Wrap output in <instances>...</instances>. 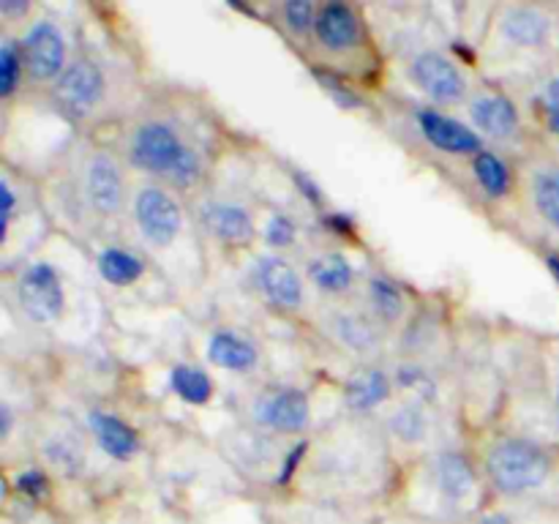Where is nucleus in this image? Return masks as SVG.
Returning a JSON list of instances; mask_svg holds the SVG:
<instances>
[{
    "mask_svg": "<svg viewBox=\"0 0 559 524\" xmlns=\"http://www.w3.org/2000/svg\"><path fill=\"white\" fill-rule=\"evenodd\" d=\"M431 475L440 495L451 502H462L475 489V469L469 458L459 451H445L431 464Z\"/></svg>",
    "mask_w": 559,
    "mask_h": 524,
    "instance_id": "20",
    "label": "nucleus"
},
{
    "mask_svg": "<svg viewBox=\"0 0 559 524\" xmlns=\"http://www.w3.org/2000/svg\"><path fill=\"white\" fill-rule=\"evenodd\" d=\"M87 429H91L93 440L98 442L104 456L115 458V462H129L140 453V434L120 415L107 413V409H91L87 413Z\"/></svg>",
    "mask_w": 559,
    "mask_h": 524,
    "instance_id": "15",
    "label": "nucleus"
},
{
    "mask_svg": "<svg viewBox=\"0 0 559 524\" xmlns=\"http://www.w3.org/2000/svg\"><path fill=\"white\" fill-rule=\"evenodd\" d=\"M391 391H393L391 377H388L382 369H377V366H366V369L355 371V374L347 380V388H344V402H347V407L353 409V413L366 415L380 409L382 404L391 398Z\"/></svg>",
    "mask_w": 559,
    "mask_h": 524,
    "instance_id": "19",
    "label": "nucleus"
},
{
    "mask_svg": "<svg viewBox=\"0 0 559 524\" xmlns=\"http://www.w3.org/2000/svg\"><path fill=\"white\" fill-rule=\"evenodd\" d=\"M169 388L180 402L191 404V407H202L213 398L211 374L197 364H175L169 369Z\"/></svg>",
    "mask_w": 559,
    "mask_h": 524,
    "instance_id": "25",
    "label": "nucleus"
},
{
    "mask_svg": "<svg viewBox=\"0 0 559 524\" xmlns=\"http://www.w3.org/2000/svg\"><path fill=\"white\" fill-rule=\"evenodd\" d=\"M478 524H511V516H506V513H489Z\"/></svg>",
    "mask_w": 559,
    "mask_h": 524,
    "instance_id": "41",
    "label": "nucleus"
},
{
    "mask_svg": "<svg viewBox=\"0 0 559 524\" xmlns=\"http://www.w3.org/2000/svg\"><path fill=\"white\" fill-rule=\"evenodd\" d=\"M55 107L69 120L91 118L102 102L107 98V74L102 66L91 58L71 60L69 69L60 74V80L52 85Z\"/></svg>",
    "mask_w": 559,
    "mask_h": 524,
    "instance_id": "3",
    "label": "nucleus"
},
{
    "mask_svg": "<svg viewBox=\"0 0 559 524\" xmlns=\"http://www.w3.org/2000/svg\"><path fill=\"white\" fill-rule=\"evenodd\" d=\"M473 178L489 200H506L513 191L511 164L500 153L489 151V147H484L478 156H473Z\"/></svg>",
    "mask_w": 559,
    "mask_h": 524,
    "instance_id": "21",
    "label": "nucleus"
},
{
    "mask_svg": "<svg viewBox=\"0 0 559 524\" xmlns=\"http://www.w3.org/2000/svg\"><path fill=\"white\" fill-rule=\"evenodd\" d=\"M16 491L27 500L38 502L49 495V480L41 469H25V473L16 475Z\"/></svg>",
    "mask_w": 559,
    "mask_h": 524,
    "instance_id": "34",
    "label": "nucleus"
},
{
    "mask_svg": "<svg viewBox=\"0 0 559 524\" xmlns=\"http://www.w3.org/2000/svg\"><path fill=\"white\" fill-rule=\"evenodd\" d=\"M16 303L22 314L36 325L58 322L66 311V289L60 273L49 262L38 260L27 265L16 278Z\"/></svg>",
    "mask_w": 559,
    "mask_h": 524,
    "instance_id": "4",
    "label": "nucleus"
},
{
    "mask_svg": "<svg viewBox=\"0 0 559 524\" xmlns=\"http://www.w3.org/2000/svg\"><path fill=\"white\" fill-rule=\"evenodd\" d=\"M557 424H559V393H557Z\"/></svg>",
    "mask_w": 559,
    "mask_h": 524,
    "instance_id": "42",
    "label": "nucleus"
},
{
    "mask_svg": "<svg viewBox=\"0 0 559 524\" xmlns=\"http://www.w3.org/2000/svg\"><path fill=\"white\" fill-rule=\"evenodd\" d=\"M306 451H309V445H306V442H298V445H295L293 451L287 453V458H284L282 469H278L276 484H289V478H293V473H295V469H298L300 458L306 456Z\"/></svg>",
    "mask_w": 559,
    "mask_h": 524,
    "instance_id": "38",
    "label": "nucleus"
},
{
    "mask_svg": "<svg viewBox=\"0 0 559 524\" xmlns=\"http://www.w3.org/2000/svg\"><path fill=\"white\" fill-rule=\"evenodd\" d=\"M207 360L233 374H249L260 364V347L246 333L218 327L207 338Z\"/></svg>",
    "mask_w": 559,
    "mask_h": 524,
    "instance_id": "16",
    "label": "nucleus"
},
{
    "mask_svg": "<svg viewBox=\"0 0 559 524\" xmlns=\"http://www.w3.org/2000/svg\"><path fill=\"white\" fill-rule=\"evenodd\" d=\"M317 14H320V5H314L311 0H289L282 5V20L284 27L295 36H309L314 33Z\"/></svg>",
    "mask_w": 559,
    "mask_h": 524,
    "instance_id": "30",
    "label": "nucleus"
},
{
    "mask_svg": "<svg viewBox=\"0 0 559 524\" xmlns=\"http://www.w3.org/2000/svg\"><path fill=\"white\" fill-rule=\"evenodd\" d=\"M540 112H544L546 126L559 136V76L544 87V96H540Z\"/></svg>",
    "mask_w": 559,
    "mask_h": 524,
    "instance_id": "36",
    "label": "nucleus"
},
{
    "mask_svg": "<svg viewBox=\"0 0 559 524\" xmlns=\"http://www.w3.org/2000/svg\"><path fill=\"white\" fill-rule=\"evenodd\" d=\"M200 222L213 240L229 249H243L257 238V222L243 202L211 200L200 207Z\"/></svg>",
    "mask_w": 559,
    "mask_h": 524,
    "instance_id": "12",
    "label": "nucleus"
},
{
    "mask_svg": "<svg viewBox=\"0 0 559 524\" xmlns=\"http://www.w3.org/2000/svg\"><path fill=\"white\" fill-rule=\"evenodd\" d=\"M396 382L402 388H407V391H415L418 396H429L431 385H435L429 371H424L420 366H402V369L396 371Z\"/></svg>",
    "mask_w": 559,
    "mask_h": 524,
    "instance_id": "35",
    "label": "nucleus"
},
{
    "mask_svg": "<svg viewBox=\"0 0 559 524\" xmlns=\"http://www.w3.org/2000/svg\"><path fill=\"white\" fill-rule=\"evenodd\" d=\"M205 178V162H202V153L194 145L186 147V153L180 156L178 167L173 169L167 183H173L175 189H194L200 180Z\"/></svg>",
    "mask_w": 559,
    "mask_h": 524,
    "instance_id": "31",
    "label": "nucleus"
},
{
    "mask_svg": "<svg viewBox=\"0 0 559 524\" xmlns=\"http://www.w3.org/2000/svg\"><path fill=\"white\" fill-rule=\"evenodd\" d=\"M11 418H14V415H11V407L9 404H3V407H0V420H3V429H0V434H3V440H9V434H11Z\"/></svg>",
    "mask_w": 559,
    "mask_h": 524,
    "instance_id": "40",
    "label": "nucleus"
},
{
    "mask_svg": "<svg viewBox=\"0 0 559 524\" xmlns=\"http://www.w3.org/2000/svg\"><path fill=\"white\" fill-rule=\"evenodd\" d=\"M126 172L118 158L107 151H96L82 167V196L87 207L102 218H115L126 205Z\"/></svg>",
    "mask_w": 559,
    "mask_h": 524,
    "instance_id": "7",
    "label": "nucleus"
},
{
    "mask_svg": "<svg viewBox=\"0 0 559 524\" xmlns=\"http://www.w3.org/2000/svg\"><path fill=\"white\" fill-rule=\"evenodd\" d=\"M134 224L153 249H167L183 229V207L169 189L147 183L134 196Z\"/></svg>",
    "mask_w": 559,
    "mask_h": 524,
    "instance_id": "5",
    "label": "nucleus"
},
{
    "mask_svg": "<svg viewBox=\"0 0 559 524\" xmlns=\"http://www.w3.org/2000/svg\"><path fill=\"white\" fill-rule=\"evenodd\" d=\"M467 112L469 120H473V129L480 136H489V140L497 142H511L522 134V115H519L513 98H508L506 93L480 91L478 96H473Z\"/></svg>",
    "mask_w": 559,
    "mask_h": 524,
    "instance_id": "13",
    "label": "nucleus"
},
{
    "mask_svg": "<svg viewBox=\"0 0 559 524\" xmlns=\"http://www.w3.org/2000/svg\"><path fill=\"white\" fill-rule=\"evenodd\" d=\"M0 191H3V235L9 238L11 222H14V216H16V191H14V186H11L9 175L3 178Z\"/></svg>",
    "mask_w": 559,
    "mask_h": 524,
    "instance_id": "37",
    "label": "nucleus"
},
{
    "mask_svg": "<svg viewBox=\"0 0 559 524\" xmlns=\"http://www.w3.org/2000/svg\"><path fill=\"white\" fill-rule=\"evenodd\" d=\"M27 11H31L27 3H0V14H3L5 20H11V16H25Z\"/></svg>",
    "mask_w": 559,
    "mask_h": 524,
    "instance_id": "39",
    "label": "nucleus"
},
{
    "mask_svg": "<svg viewBox=\"0 0 559 524\" xmlns=\"http://www.w3.org/2000/svg\"><path fill=\"white\" fill-rule=\"evenodd\" d=\"M314 74H317V80H320V85L325 87V91L331 93V96L336 98V102L342 104L344 109L364 107V98H360L358 93H355V87L347 85V82H344L342 76H336V74H333V71H325V69H317Z\"/></svg>",
    "mask_w": 559,
    "mask_h": 524,
    "instance_id": "33",
    "label": "nucleus"
},
{
    "mask_svg": "<svg viewBox=\"0 0 559 524\" xmlns=\"http://www.w3.org/2000/svg\"><path fill=\"white\" fill-rule=\"evenodd\" d=\"M415 123H418L420 136L429 142L435 151L445 156H478L484 151V136L473 126L462 123L453 115H445L437 107H418L415 109Z\"/></svg>",
    "mask_w": 559,
    "mask_h": 524,
    "instance_id": "11",
    "label": "nucleus"
},
{
    "mask_svg": "<svg viewBox=\"0 0 559 524\" xmlns=\"http://www.w3.org/2000/svg\"><path fill=\"white\" fill-rule=\"evenodd\" d=\"M331 333L344 349H349L355 355H371L382 344L380 322L371 314H364V311L355 309L336 311L331 317Z\"/></svg>",
    "mask_w": 559,
    "mask_h": 524,
    "instance_id": "17",
    "label": "nucleus"
},
{
    "mask_svg": "<svg viewBox=\"0 0 559 524\" xmlns=\"http://www.w3.org/2000/svg\"><path fill=\"white\" fill-rule=\"evenodd\" d=\"M314 38L331 55L353 52L364 41V22L355 5L325 3L320 5L314 25Z\"/></svg>",
    "mask_w": 559,
    "mask_h": 524,
    "instance_id": "14",
    "label": "nucleus"
},
{
    "mask_svg": "<svg viewBox=\"0 0 559 524\" xmlns=\"http://www.w3.org/2000/svg\"><path fill=\"white\" fill-rule=\"evenodd\" d=\"M265 240L273 249H293L298 240V224L287 213H273L265 224Z\"/></svg>",
    "mask_w": 559,
    "mask_h": 524,
    "instance_id": "32",
    "label": "nucleus"
},
{
    "mask_svg": "<svg viewBox=\"0 0 559 524\" xmlns=\"http://www.w3.org/2000/svg\"><path fill=\"white\" fill-rule=\"evenodd\" d=\"M388 426H391L393 437L402 442H424L431 431V418L426 413L424 402L420 398H413V402H404L393 409V415L388 418Z\"/></svg>",
    "mask_w": 559,
    "mask_h": 524,
    "instance_id": "27",
    "label": "nucleus"
},
{
    "mask_svg": "<svg viewBox=\"0 0 559 524\" xmlns=\"http://www.w3.org/2000/svg\"><path fill=\"white\" fill-rule=\"evenodd\" d=\"M486 473L500 495L522 497L546 486L551 478V456L527 437H502L486 453Z\"/></svg>",
    "mask_w": 559,
    "mask_h": 524,
    "instance_id": "1",
    "label": "nucleus"
},
{
    "mask_svg": "<svg viewBox=\"0 0 559 524\" xmlns=\"http://www.w3.org/2000/svg\"><path fill=\"white\" fill-rule=\"evenodd\" d=\"M44 458L52 464L55 469H60L63 475H76L85 464V456H82L80 442L71 440L69 434H52L47 442H44Z\"/></svg>",
    "mask_w": 559,
    "mask_h": 524,
    "instance_id": "29",
    "label": "nucleus"
},
{
    "mask_svg": "<svg viewBox=\"0 0 559 524\" xmlns=\"http://www.w3.org/2000/svg\"><path fill=\"white\" fill-rule=\"evenodd\" d=\"M98 276L112 287H131L145 276V260L126 246H107L96 260Z\"/></svg>",
    "mask_w": 559,
    "mask_h": 524,
    "instance_id": "22",
    "label": "nucleus"
},
{
    "mask_svg": "<svg viewBox=\"0 0 559 524\" xmlns=\"http://www.w3.org/2000/svg\"><path fill=\"white\" fill-rule=\"evenodd\" d=\"M309 278L317 289L328 295H344L353 289L355 271L349 260L338 251H325L309 262Z\"/></svg>",
    "mask_w": 559,
    "mask_h": 524,
    "instance_id": "23",
    "label": "nucleus"
},
{
    "mask_svg": "<svg viewBox=\"0 0 559 524\" xmlns=\"http://www.w3.org/2000/svg\"><path fill=\"white\" fill-rule=\"evenodd\" d=\"M366 298H369L371 317L385 325L399 322L407 311V298H404L402 287L388 276H371L366 282Z\"/></svg>",
    "mask_w": 559,
    "mask_h": 524,
    "instance_id": "24",
    "label": "nucleus"
},
{
    "mask_svg": "<svg viewBox=\"0 0 559 524\" xmlns=\"http://www.w3.org/2000/svg\"><path fill=\"white\" fill-rule=\"evenodd\" d=\"M22 55H25L27 76L36 85L58 82L60 74L69 69L66 63V36L52 20H36L22 36Z\"/></svg>",
    "mask_w": 559,
    "mask_h": 524,
    "instance_id": "10",
    "label": "nucleus"
},
{
    "mask_svg": "<svg viewBox=\"0 0 559 524\" xmlns=\"http://www.w3.org/2000/svg\"><path fill=\"white\" fill-rule=\"evenodd\" d=\"M27 74L25 55H22V44L5 36L0 44V96L11 98L20 91L22 76Z\"/></svg>",
    "mask_w": 559,
    "mask_h": 524,
    "instance_id": "28",
    "label": "nucleus"
},
{
    "mask_svg": "<svg viewBox=\"0 0 559 524\" xmlns=\"http://www.w3.org/2000/svg\"><path fill=\"white\" fill-rule=\"evenodd\" d=\"M186 147H189V142L180 136V131L169 120H145L129 134L126 156H129L131 167L140 169V172L169 180Z\"/></svg>",
    "mask_w": 559,
    "mask_h": 524,
    "instance_id": "2",
    "label": "nucleus"
},
{
    "mask_svg": "<svg viewBox=\"0 0 559 524\" xmlns=\"http://www.w3.org/2000/svg\"><path fill=\"white\" fill-rule=\"evenodd\" d=\"M407 74L415 82V87H420V93H426L435 104L448 107V104H459L467 96L464 71L437 49H424V52L415 55L407 66Z\"/></svg>",
    "mask_w": 559,
    "mask_h": 524,
    "instance_id": "9",
    "label": "nucleus"
},
{
    "mask_svg": "<svg viewBox=\"0 0 559 524\" xmlns=\"http://www.w3.org/2000/svg\"><path fill=\"white\" fill-rule=\"evenodd\" d=\"M251 284L271 309L298 311L306 300L304 276L282 254H262L251 265Z\"/></svg>",
    "mask_w": 559,
    "mask_h": 524,
    "instance_id": "8",
    "label": "nucleus"
},
{
    "mask_svg": "<svg viewBox=\"0 0 559 524\" xmlns=\"http://www.w3.org/2000/svg\"><path fill=\"white\" fill-rule=\"evenodd\" d=\"M500 31L511 47L540 49L551 38V20L535 5H511L502 16Z\"/></svg>",
    "mask_w": 559,
    "mask_h": 524,
    "instance_id": "18",
    "label": "nucleus"
},
{
    "mask_svg": "<svg viewBox=\"0 0 559 524\" xmlns=\"http://www.w3.org/2000/svg\"><path fill=\"white\" fill-rule=\"evenodd\" d=\"M251 420L273 434H300L311 424L309 393L295 385H276L254 396Z\"/></svg>",
    "mask_w": 559,
    "mask_h": 524,
    "instance_id": "6",
    "label": "nucleus"
},
{
    "mask_svg": "<svg viewBox=\"0 0 559 524\" xmlns=\"http://www.w3.org/2000/svg\"><path fill=\"white\" fill-rule=\"evenodd\" d=\"M530 191H533V205L538 216L559 233V167L546 164V167L535 169Z\"/></svg>",
    "mask_w": 559,
    "mask_h": 524,
    "instance_id": "26",
    "label": "nucleus"
}]
</instances>
